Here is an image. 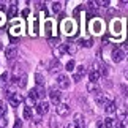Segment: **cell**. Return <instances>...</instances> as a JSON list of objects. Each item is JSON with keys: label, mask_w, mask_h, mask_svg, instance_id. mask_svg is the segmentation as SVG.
Listing matches in <instances>:
<instances>
[{"label": "cell", "mask_w": 128, "mask_h": 128, "mask_svg": "<svg viewBox=\"0 0 128 128\" xmlns=\"http://www.w3.org/2000/svg\"><path fill=\"white\" fill-rule=\"evenodd\" d=\"M28 98H32L33 101L44 98V88H43V87H35V88H32V90L28 92ZM41 101H43V100H41Z\"/></svg>", "instance_id": "6da1fadb"}, {"label": "cell", "mask_w": 128, "mask_h": 128, "mask_svg": "<svg viewBox=\"0 0 128 128\" xmlns=\"http://www.w3.org/2000/svg\"><path fill=\"white\" fill-rule=\"evenodd\" d=\"M57 87L60 90H65V88L70 87V78L66 74H58L57 76Z\"/></svg>", "instance_id": "7a4b0ae2"}, {"label": "cell", "mask_w": 128, "mask_h": 128, "mask_svg": "<svg viewBox=\"0 0 128 128\" xmlns=\"http://www.w3.org/2000/svg\"><path fill=\"white\" fill-rule=\"evenodd\" d=\"M49 96H51V101H52V103H54L56 106H58V104H60V98H62V93H60V90H58V88L52 87L51 90H49Z\"/></svg>", "instance_id": "3957f363"}, {"label": "cell", "mask_w": 128, "mask_h": 128, "mask_svg": "<svg viewBox=\"0 0 128 128\" xmlns=\"http://www.w3.org/2000/svg\"><path fill=\"white\" fill-rule=\"evenodd\" d=\"M56 112H57V116H60V117H65L70 114V106L65 104V103H60L57 108H56Z\"/></svg>", "instance_id": "277c9868"}, {"label": "cell", "mask_w": 128, "mask_h": 128, "mask_svg": "<svg viewBox=\"0 0 128 128\" xmlns=\"http://www.w3.org/2000/svg\"><path fill=\"white\" fill-rule=\"evenodd\" d=\"M124 57H125V54H124V49H120V48H116L114 51H112V60H114L116 63H120L122 60H124Z\"/></svg>", "instance_id": "5b68a950"}, {"label": "cell", "mask_w": 128, "mask_h": 128, "mask_svg": "<svg viewBox=\"0 0 128 128\" xmlns=\"http://www.w3.org/2000/svg\"><path fill=\"white\" fill-rule=\"evenodd\" d=\"M5 57H6L8 60L16 58L18 57V49H16V46H8L6 49H5Z\"/></svg>", "instance_id": "8992f818"}, {"label": "cell", "mask_w": 128, "mask_h": 128, "mask_svg": "<svg viewBox=\"0 0 128 128\" xmlns=\"http://www.w3.org/2000/svg\"><path fill=\"white\" fill-rule=\"evenodd\" d=\"M48 111H49V103H48V101H38V103H36V112H38L40 116L46 114Z\"/></svg>", "instance_id": "52a82bcc"}, {"label": "cell", "mask_w": 128, "mask_h": 128, "mask_svg": "<svg viewBox=\"0 0 128 128\" xmlns=\"http://www.w3.org/2000/svg\"><path fill=\"white\" fill-rule=\"evenodd\" d=\"M95 101H96V104L106 106V103H108V95H106V93H103V92H98V93H95Z\"/></svg>", "instance_id": "ba28073f"}, {"label": "cell", "mask_w": 128, "mask_h": 128, "mask_svg": "<svg viewBox=\"0 0 128 128\" xmlns=\"http://www.w3.org/2000/svg\"><path fill=\"white\" fill-rule=\"evenodd\" d=\"M48 68H49V73H57L60 70V62H58V58H52Z\"/></svg>", "instance_id": "9c48e42d"}, {"label": "cell", "mask_w": 128, "mask_h": 128, "mask_svg": "<svg viewBox=\"0 0 128 128\" xmlns=\"http://www.w3.org/2000/svg\"><path fill=\"white\" fill-rule=\"evenodd\" d=\"M104 111H106V114H114V112L117 111V104H116V101H108V103H106V106H104Z\"/></svg>", "instance_id": "30bf717a"}, {"label": "cell", "mask_w": 128, "mask_h": 128, "mask_svg": "<svg viewBox=\"0 0 128 128\" xmlns=\"http://www.w3.org/2000/svg\"><path fill=\"white\" fill-rule=\"evenodd\" d=\"M8 101H10V104H11V106H19L22 103V96L19 95V93H16V95H13L11 98H8Z\"/></svg>", "instance_id": "8fae6325"}, {"label": "cell", "mask_w": 128, "mask_h": 128, "mask_svg": "<svg viewBox=\"0 0 128 128\" xmlns=\"http://www.w3.org/2000/svg\"><path fill=\"white\" fill-rule=\"evenodd\" d=\"M73 122H74V124L78 125V126H84V117H82V114H79V112H78V114H74L73 116Z\"/></svg>", "instance_id": "7c38bea8"}, {"label": "cell", "mask_w": 128, "mask_h": 128, "mask_svg": "<svg viewBox=\"0 0 128 128\" xmlns=\"http://www.w3.org/2000/svg\"><path fill=\"white\" fill-rule=\"evenodd\" d=\"M100 71H98V70H92L90 73H88V81H90V82H96L98 79H100Z\"/></svg>", "instance_id": "4fadbf2b"}, {"label": "cell", "mask_w": 128, "mask_h": 128, "mask_svg": "<svg viewBox=\"0 0 128 128\" xmlns=\"http://www.w3.org/2000/svg\"><path fill=\"white\" fill-rule=\"evenodd\" d=\"M66 48H68V44H58V48H57L54 52H56L57 57H60L62 54H66Z\"/></svg>", "instance_id": "5bb4252c"}, {"label": "cell", "mask_w": 128, "mask_h": 128, "mask_svg": "<svg viewBox=\"0 0 128 128\" xmlns=\"http://www.w3.org/2000/svg\"><path fill=\"white\" fill-rule=\"evenodd\" d=\"M87 90L98 93V92H100V86H98V82H88V84H87Z\"/></svg>", "instance_id": "9a60e30c"}, {"label": "cell", "mask_w": 128, "mask_h": 128, "mask_svg": "<svg viewBox=\"0 0 128 128\" xmlns=\"http://www.w3.org/2000/svg\"><path fill=\"white\" fill-rule=\"evenodd\" d=\"M103 122H104V128H114L116 124H117V122L112 119V117H106V119L103 120Z\"/></svg>", "instance_id": "2e32d148"}, {"label": "cell", "mask_w": 128, "mask_h": 128, "mask_svg": "<svg viewBox=\"0 0 128 128\" xmlns=\"http://www.w3.org/2000/svg\"><path fill=\"white\" fill-rule=\"evenodd\" d=\"M18 14V6H14V5H11V6H8V13H6V16L10 19H13L14 16Z\"/></svg>", "instance_id": "e0dca14e"}, {"label": "cell", "mask_w": 128, "mask_h": 128, "mask_svg": "<svg viewBox=\"0 0 128 128\" xmlns=\"http://www.w3.org/2000/svg\"><path fill=\"white\" fill-rule=\"evenodd\" d=\"M32 116H33V111H32V108H30V106L24 108V119L30 120V119H32Z\"/></svg>", "instance_id": "ac0fdd59"}, {"label": "cell", "mask_w": 128, "mask_h": 128, "mask_svg": "<svg viewBox=\"0 0 128 128\" xmlns=\"http://www.w3.org/2000/svg\"><path fill=\"white\" fill-rule=\"evenodd\" d=\"M79 44H81V46H84V48H90L92 44H93V41L90 40V38H82V40H79Z\"/></svg>", "instance_id": "d6986e66"}, {"label": "cell", "mask_w": 128, "mask_h": 128, "mask_svg": "<svg viewBox=\"0 0 128 128\" xmlns=\"http://www.w3.org/2000/svg\"><path fill=\"white\" fill-rule=\"evenodd\" d=\"M109 70H111V68L108 66V65H104V63H103V65L100 66V70H98V71H100V74H101V76H108V74H109Z\"/></svg>", "instance_id": "ffe728a7"}, {"label": "cell", "mask_w": 128, "mask_h": 128, "mask_svg": "<svg viewBox=\"0 0 128 128\" xmlns=\"http://www.w3.org/2000/svg\"><path fill=\"white\" fill-rule=\"evenodd\" d=\"M35 81H36V87H43L44 86V78L40 74V73L35 74Z\"/></svg>", "instance_id": "44dd1931"}, {"label": "cell", "mask_w": 128, "mask_h": 128, "mask_svg": "<svg viewBox=\"0 0 128 128\" xmlns=\"http://www.w3.org/2000/svg\"><path fill=\"white\" fill-rule=\"evenodd\" d=\"M86 73H87V68H86L84 65H79V66L76 68V74H78V76H81V78H82V76L86 74Z\"/></svg>", "instance_id": "7402d4cb"}, {"label": "cell", "mask_w": 128, "mask_h": 128, "mask_svg": "<svg viewBox=\"0 0 128 128\" xmlns=\"http://www.w3.org/2000/svg\"><path fill=\"white\" fill-rule=\"evenodd\" d=\"M62 10V2H52V11L54 13H58Z\"/></svg>", "instance_id": "603a6c76"}, {"label": "cell", "mask_w": 128, "mask_h": 128, "mask_svg": "<svg viewBox=\"0 0 128 128\" xmlns=\"http://www.w3.org/2000/svg\"><path fill=\"white\" fill-rule=\"evenodd\" d=\"M74 66H76L74 60H68V62H66V65H65V68H66L68 71H74Z\"/></svg>", "instance_id": "cb8c5ba5"}, {"label": "cell", "mask_w": 128, "mask_h": 128, "mask_svg": "<svg viewBox=\"0 0 128 128\" xmlns=\"http://www.w3.org/2000/svg\"><path fill=\"white\" fill-rule=\"evenodd\" d=\"M63 27H65V32H66V33H73V32H71V30H73V24H71L70 21H65Z\"/></svg>", "instance_id": "d4e9b609"}, {"label": "cell", "mask_w": 128, "mask_h": 128, "mask_svg": "<svg viewBox=\"0 0 128 128\" xmlns=\"http://www.w3.org/2000/svg\"><path fill=\"white\" fill-rule=\"evenodd\" d=\"M76 51H78V48H76L73 43H70V44H68V48H66V54H74Z\"/></svg>", "instance_id": "484cf974"}, {"label": "cell", "mask_w": 128, "mask_h": 128, "mask_svg": "<svg viewBox=\"0 0 128 128\" xmlns=\"http://www.w3.org/2000/svg\"><path fill=\"white\" fill-rule=\"evenodd\" d=\"M116 128H126V122L125 120H117Z\"/></svg>", "instance_id": "4316f807"}, {"label": "cell", "mask_w": 128, "mask_h": 128, "mask_svg": "<svg viewBox=\"0 0 128 128\" xmlns=\"http://www.w3.org/2000/svg\"><path fill=\"white\" fill-rule=\"evenodd\" d=\"M95 3H96V6H106V5H109L108 0H98V2H95Z\"/></svg>", "instance_id": "83f0119b"}, {"label": "cell", "mask_w": 128, "mask_h": 128, "mask_svg": "<svg viewBox=\"0 0 128 128\" xmlns=\"http://www.w3.org/2000/svg\"><path fill=\"white\" fill-rule=\"evenodd\" d=\"M36 33H38V21L35 19L33 21V36H36Z\"/></svg>", "instance_id": "f1b7e54d"}, {"label": "cell", "mask_w": 128, "mask_h": 128, "mask_svg": "<svg viewBox=\"0 0 128 128\" xmlns=\"http://www.w3.org/2000/svg\"><path fill=\"white\" fill-rule=\"evenodd\" d=\"M58 124H57V122H56V117H52V119L51 120H49V126H51V128H56Z\"/></svg>", "instance_id": "f546056e"}, {"label": "cell", "mask_w": 128, "mask_h": 128, "mask_svg": "<svg viewBox=\"0 0 128 128\" xmlns=\"http://www.w3.org/2000/svg\"><path fill=\"white\" fill-rule=\"evenodd\" d=\"M5 125H6V119H5V117H0V128H5Z\"/></svg>", "instance_id": "4dcf8cb0"}, {"label": "cell", "mask_w": 128, "mask_h": 128, "mask_svg": "<svg viewBox=\"0 0 128 128\" xmlns=\"http://www.w3.org/2000/svg\"><path fill=\"white\" fill-rule=\"evenodd\" d=\"M93 28H95V30H96V32H100V30H101V24H100V22H96V24H93Z\"/></svg>", "instance_id": "1f68e13d"}, {"label": "cell", "mask_w": 128, "mask_h": 128, "mask_svg": "<svg viewBox=\"0 0 128 128\" xmlns=\"http://www.w3.org/2000/svg\"><path fill=\"white\" fill-rule=\"evenodd\" d=\"M46 35L51 36V22H48V28H46Z\"/></svg>", "instance_id": "d6a6232c"}, {"label": "cell", "mask_w": 128, "mask_h": 128, "mask_svg": "<svg viewBox=\"0 0 128 128\" xmlns=\"http://www.w3.org/2000/svg\"><path fill=\"white\" fill-rule=\"evenodd\" d=\"M119 6H122V8H128V2H119Z\"/></svg>", "instance_id": "836d02e7"}, {"label": "cell", "mask_w": 128, "mask_h": 128, "mask_svg": "<svg viewBox=\"0 0 128 128\" xmlns=\"http://www.w3.org/2000/svg\"><path fill=\"white\" fill-rule=\"evenodd\" d=\"M22 126V122L21 120H16V124H14V128H21Z\"/></svg>", "instance_id": "e575fe53"}, {"label": "cell", "mask_w": 128, "mask_h": 128, "mask_svg": "<svg viewBox=\"0 0 128 128\" xmlns=\"http://www.w3.org/2000/svg\"><path fill=\"white\" fill-rule=\"evenodd\" d=\"M66 128H79V126H78V125L74 124V122H71V124H70V125H68Z\"/></svg>", "instance_id": "d590c367"}, {"label": "cell", "mask_w": 128, "mask_h": 128, "mask_svg": "<svg viewBox=\"0 0 128 128\" xmlns=\"http://www.w3.org/2000/svg\"><path fill=\"white\" fill-rule=\"evenodd\" d=\"M22 16H24V18L28 16V10H24V11H22Z\"/></svg>", "instance_id": "8d00e7d4"}, {"label": "cell", "mask_w": 128, "mask_h": 128, "mask_svg": "<svg viewBox=\"0 0 128 128\" xmlns=\"http://www.w3.org/2000/svg\"><path fill=\"white\" fill-rule=\"evenodd\" d=\"M2 108H3V103H2V100H0V109H2Z\"/></svg>", "instance_id": "74e56055"}, {"label": "cell", "mask_w": 128, "mask_h": 128, "mask_svg": "<svg viewBox=\"0 0 128 128\" xmlns=\"http://www.w3.org/2000/svg\"><path fill=\"white\" fill-rule=\"evenodd\" d=\"M125 78H126V79H128V70L125 71Z\"/></svg>", "instance_id": "f35d334b"}, {"label": "cell", "mask_w": 128, "mask_h": 128, "mask_svg": "<svg viewBox=\"0 0 128 128\" xmlns=\"http://www.w3.org/2000/svg\"><path fill=\"white\" fill-rule=\"evenodd\" d=\"M0 6H2V3H0Z\"/></svg>", "instance_id": "ab89813d"}]
</instances>
